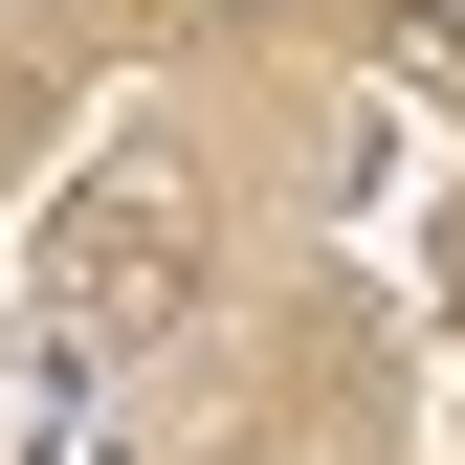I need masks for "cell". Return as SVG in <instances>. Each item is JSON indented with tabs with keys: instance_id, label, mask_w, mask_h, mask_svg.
<instances>
[{
	"instance_id": "obj_1",
	"label": "cell",
	"mask_w": 465,
	"mask_h": 465,
	"mask_svg": "<svg viewBox=\"0 0 465 465\" xmlns=\"http://www.w3.org/2000/svg\"><path fill=\"white\" fill-rule=\"evenodd\" d=\"M178 311H200V200L155 178V155H89V178L45 200V244H23V332L45 355H155Z\"/></svg>"
},
{
	"instance_id": "obj_2",
	"label": "cell",
	"mask_w": 465,
	"mask_h": 465,
	"mask_svg": "<svg viewBox=\"0 0 465 465\" xmlns=\"http://www.w3.org/2000/svg\"><path fill=\"white\" fill-rule=\"evenodd\" d=\"M399 45H421V67H465V0H399Z\"/></svg>"
}]
</instances>
